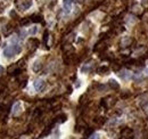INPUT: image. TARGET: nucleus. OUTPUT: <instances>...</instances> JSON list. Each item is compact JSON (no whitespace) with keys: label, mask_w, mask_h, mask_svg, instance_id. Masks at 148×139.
<instances>
[{"label":"nucleus","mask_w":148,"mask_h":139,"mask_svg":"<svg viewBox=\"0 0 148 139\" xmlns=\"http://www.w3.org/2000/svg\"><path fill=\"white\" fill-rule=\"evenodd\" d=\"M21 51H22V45L18 43L17 41H13L11 45L7 46V47L3 49L2 55H3V57H6V58L9 59V58H13L14 56L18 55Z\"/></svg>","instance_id":"1"},{"label":"nucleus","mask_w":148,"mask_h":139,"mask_svg":"<svg viewBox=\"0 0 148 139\" xmlns=\"http://www.w3.org/2000/svg\"><path fill=\"white\" fill-rule=\"evenodd\" d=\"M33 87L37 91H42L46 87V81L43 79H37L34 82H33Z\"/></svg>","instance_id":"2"},{"label":"nucleus","mask_w":148,"mask_h":139,"mask_svg":"<svg viewBox=\"0 0 148 139\" xmlns=\"http://www.w3.org/2000/svg\"><path fill=\"white\" fill-rule=\"evenodd\" d=\"M74 3V0H63V8L65 13H70L72 9V6Z\"/></svg>","instance_id":"3"},{"label":"nucleus","mask_w":148,"mask_h":139,"mask_svg":"<svg viewBox=\"0 0 148 139\" xmlns=\"http://www.w3.org/2000/svg\"><path fill=\"white\" fill-rule=\"evenodd\" d=\"M11 112H13V115H18V114L22 112V104H21L19 102H16V103L13 105Z\"/></svg>","instance_id":"4"},{"label":"nucleus","mask_w":148,"mask_h":139,"mask_svg":"<svg viewBox=\"0 0 148 139\" xmlns=\"http://www.w3.org/2000/svg\"><path fill=\"white\" fill-rule=\"evenodd\" d=\"M41 69H42V63H41L39 59L34 61V62H33V64H32V71H33L34 73H38Z\"/></svg>","instance_id":"5"},{"label":"nucleus","mask_w":148,"mask_h":139,"mask_svg":"<svg viewBox=\"0 0 148 139\" xmlns=\"http://www.w3.org/2000/svg\"><path fill=\"white\" fill-rule=\"evenodd\" d=\"M119 75H120V78H121L122 80H124V81H127V80H129V79L131 78V73H130L129 71H122V72L119 73Z\"/></svg>","instance_id":"6"},{"label":"nucleus","mask_w":148,"mask_h":139,"mask_svg":"<svg viewBox=\"0 0 148 139\" xmlns=\"http://www.w3.org/2000/svg\"><path fill=\"white\" fill-rule=\"evenodd\" d=\"M31 6H32V1H31V0H26V1H24V2L21 5V8H22V10H27Z\"/></svg>","instance_id":"7"},{"label":"nucleus","mask_w":148,"mask_h":139,"mask_svg":"<svg viewBox=\"0 0 148 139\" xmlns=\"http://www.w3.org/2000/svg\"><path fill=\"white\" fill-rule=\"evenodd\" d=\"M108 84H109V87H111L112 89H119V88H120V84H119L117 81H115L114 79H111V80L108 81Z\"/></svg>","instance_id":"8"},{"label":"nucleus","mask_w":148,"mask_h":139,"mask_svg":"<svg viewBox=\"0 0 148 139\" xmlns=\"http://www.w3.org/2000/svg\"><path fill=\"white\" fill-rule=\"evenodd\" d=\"M38 31H39V27L35 25V26H32V27L29 30V32H27V33H29L30 35H35V34L38 33Z\"/></svg>","instance_id":"9"},{"label":"nucleus","mask_w":148,"mask_h":139,"mask_svg":"<svg viewBox=\"0 0 148 139\" xmlns=\"http://www.w3.org/2000/svg\"><path fill=\"white\" fill-rule=\"evenodd\" d=\"M81 71H82L83 73H88V72H90V71H91V67H90V66H88V65H85V66H83V67L81 69Z\"/></svg>","instance_id":"10"},{"label":"nucleus","mask_w":148,"mask_h":139,"mask_svg":"<svg viewBox=\"0 0 148 139\" xmlns=\"http://www.w3.org/2000/svg\"><path fill=\"white\" fill-rule=\"evenodd\" d=\"M89 139H100V135H99V134H97V132H96V134H92V135H91V137H90Z\"/></svg>","instance_id":"11"},{"label":"nucleus","mask_w":148,"mask_h":139,"mask_svg":"<svg viewBox=\"0 0 148 139\" xmlns=\"http://www.w3.org/2000/svg\"><path fill=\"white\" fill-rule=\"evenodd\" d=\"M1 73H3V66L0 65V74H1Z\"/></svg>","instance_id":"12"},{"label":"nucleus","mask_w":148,"mask_h":139,"mask_svg":"<svg viewBox=\"0 0 148 139\" xmlns=\"http://www.w3.org/2000/svg\"><path fill=\"white\" fill-rule=\"evenodd\" d=\"M146 74H147V75H148V69H147V70H146Z\"/></svg>","instance_id":"13"}]
</instances>
